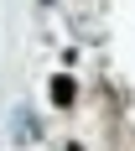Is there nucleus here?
I'll return each instance as SVG.
<instances>
[{
  "label": "nucleus",
  "mask_w": 135,
  "mask_h": 151,
  "mask_svg": "<svg viewBox=\"0 0 135 151\" xmlns=\"http://www.w3.org/2000/svg\"><path fill=\"white\" fill-rule=\"evenodd\" d=\"M11 130H16L11 141H21V146H26V141H36V136H42V120H36L31 109H21V104H16V109H11Z\"/></svg>",
  "instance_id": "nucleus-1"
},
{
  "label": "nucleus",
  "mask_w": 135,
  "mask_h": 151,
  "mask_svg": "<svg viewBox=\"0 0 135 151\" xmlns=\"http://www.w3.org/2000/svg\"><path fill=\"white\" fill-rule=\"evenodd\" d=\"M47 94H52V104H57V109H68V104L78 99V83H73L68 73H52V83H47Z\"/></svg>",
  "instance_id": "nucleus-2"
},
{
  "label": "nucleus",
  "mask_w": 135,
  "mask_h": 151,
  "mask_svg": "<svg viewBox=\"0 0 135 151\" xmlns=\"http://www.w3.org/2000/svg\"><path fill=\"white\" fill-rule=\"evenodd\" d=\"M62 151H83V146H62Z\"/></svg>",
  "instance_id": "nucleus-3"
}]
</instances>
